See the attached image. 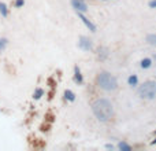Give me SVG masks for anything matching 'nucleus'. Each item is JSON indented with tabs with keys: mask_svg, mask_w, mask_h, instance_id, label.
<instances>
[{
	"mask_svg": "<svg viewBox=\"0 0 156 151\" xmlns=\"http://www.w3.org/2000/svg\"><path fill=\"white\" fill-rule=\"evenodd\" d=\"M92 110H93V114L96 116L99 121L101 122H106L114 116V109H112V104L110 100L107 99H99L93 103L92 106Z\"/></svg>",
	"mask_w": 156,
	"mask_h": 151,
	"instance_id": "obj_1",
	"label": "nucleus"
},
{
	"mask_svg": "<svg viewBox=\"0 0 156 151\" xmlns=\"http://www.w3.org/2000/svg\"><path fill=\"white\" fill-rule=\"evenodd\" d=\"M97 84L99 87L104 91H114L118 88V81L112 74H110L108 71H101L97 76Z\"/></svg>",
	"mask_w": 156,
	"mask_h": 151,
	"instance_id": "obj_2",
	"label": "nucleus"
},
{
	"mask_svg": "<svg viewBox=\"0 0 156 151\" xmlns=\"http://www.w3.org/2000/svg\"><path fill=\"white\" fill-rule=\"evenodd\" d=\"M138 96L143 99H155L156 98V83L147 81L138 88Z\"/></svg>",
	"mask_w": 156,
	"mask_h": 151,
	"instance_id": "obj_3",
	"label": "nucleus"
},
{
	"mask_svg": "<svg viewBox=\"0 0 156 151\" xmlns=\"http://www.w3.org/2000/svg\"><path fill=\"white\" fill-rule=\"evenodd\" d=\"M78 47H80L81 49H84V51H92V48H93V43H92L88 37L81 36L80 40H78Z\"/></svg>",
	"mask_w": 156,
	"mask_h": 151,
	"instance_id": "obj_4",
	"label": "nucleus"
},
{
	"mask_svg": "<svg viewBox=\"0 0 156 151\" xmlns=\"http://www.w3.org/2000/svg\"><path fill=\"white\" fill-rule=\"evenodd\" d=\"M71 6L77 10V13H86L88 11V4L85 0H71Z\"/></svg>",
	"mask_w": 156,
	"mask_h": 151,
	"instance_id": "obj_5",
	"label": "nucleus"
},
{
	"mask_svg": "<svg viewBox=\"0 0 156 151\" xmlns=\"http://www.w3.org/2000/svg\"><path fill=\"white\" fill-rule=\"evenodd\" d=\"M78 17H80V19H81V21H82V22L85 23V25H86V28H88V29H89L90 32H96V26H94L93 23L90 22V21H89V19H88V18L85 17L84 14H82V13H78Z\"/></svg>",
	"mask_w": 156,
	"mask_h": 151,
	"instance_id": "obj_6",
	"label": "nucleus"
},
{
	"mask_svg": "<svg viewBox=\"0 0 156 151\" xmlns=\"http://www.w3.org/2000/svg\"><path fill=\"white\" fill-rule=\"evenodd\" d=\"M74 80H76L78 84H82V83H84V78H82V74H81V70L78 66L74 67Z\"/></svg>",
	"mask_w": 156,
	"mask_h": 151,
	"instance_id": "obj_7",
	"label": "nucleus"
},
{
	"mask_svg": "<svg viewBox=\"0 0 156 151\" xmlns=\"http://www.w3.org/2000/svg\"><path fill=\"white\" fill-rule=\"evenodd\" d=\"M64 98H66L67 100H70V102H74V100H76V95H74L71 91L66 89V91H64Z\"/></svg>",
	"mask_w": 156,
	"mask_h": 151,
	"instance_id": "obj_8",
	"label": "nucleus"
},
{
	"mask_svg": "<svg viewBox=\"0 0 156 151\" xmlns=\"http://www.w3.org/2000/svg\"><path fill=\"white\" fill-rule=\"evenodd\" d=\"M127 83H129V85H132V87H136V85L138 84V78L136 74H132L129 77V80H127Z\"/></svg>",
	"mask_w": 156,
	"mask_h": 151,
	"instance_id": "obj_9",
	"label": "nucleus"
},
{
	"mask_svg": "<svg viewBox=\"0 0 156 151\" xmlns=\"http://www.w3.org/2000/svg\"><path fill=\"white\" fill-rule=\"evenodd\" d=\"M151 65H152V61L149 58H145L141 61V67L143 69H148V67H151Z\"/></svg>",
	"mask_w": 156,
	"mask_h": 151,
	"instance_id": "obj_10",
	"label": "nucleus"
},
{
	"mask_svg": "<svg viewBox=\"0 0 156 151\" xmlns=\"http://www.w3.org/2000/svg\"><path fill=\"white\" fill-rule=\"evenodd\" d=\"M7 44H8V40H7V39H4V37H3V39H0V54L6 49Z\"/></svg>",
	"mask_w": 156,
	"mask_h": 151,
	"instance_id": "obj_11",
	"label": "nucleus"
},
{
	"mask_svg": "<svg viewBox=\"0 0 156 151\" xmlns=\"http://www.w3.org/2000/svg\"><path fill=\"white\" fill-rule=\"evenodd\" d=\"M147 41L151 45H155L156 47V35H148L147 36Z\"/></svg>",
	"mask_w": 156,
	"mask_h": 151,
	"instance_id": "obj_12",
	"label": "nucleus"
},
{
	"mask_svg": "<svg viewBox=\"0 0 156 151\" xmlns=\"http://www.w3.org/2000/svg\"><path fill=\"white\" fill-rule=\"evenodd\" d=\"M43 95H44V91H43L41 88H37L36 91H34V93H33V98L37 100V99H40Z\"/></svg>",
	"mask_w": 156,
	"mask_h": 151,
	"instance_id": "obj_13",
	"label": "nucleus"
},
{
	"mask_svg": "<svg viewBox=\"0 0 156 151\" xmlns=\"http://www.w3.org/2000/svg\"><path fill=\"white\" fill-rule=\"evenodd\" d=\"M0 14L3 15V17H7L8 15V11H7V6L4 3H0Z\"/></svg>",
	"mask_w": 156,
	"mask_h": 151,
	"instance_id": "obj_14",
	"label": "nucleus"
},
{
	"mask_svg": "<svg viewBox=\"0 0 156 151\" xmlns=\"http://www.w3.org/2000/svg\"><path fill=\"white\" fill-rule=\"evenodd\" d=\"M107 55H108V52H107V49H106V48H100V49H99V58H100V59H106V58H107Z\"/></svg>",
	"mask_w": 156,
	"mask_h": 151,
	"instance_id": "obj_15",
	"label": "nucleus"
},
{
	"mask_svg": "<svg viewBox=\"0 0 156 151\" xmlns=\"http://www.w3.org/2000/svg\"><path fill=\"white\" fill-rule=\"evenodd\" d=\"M118 147H119L120 150H125V151H130V150H132V147H130L129 144H126V143H119V144H118Z\"/></svg>",
	"mask_w": 156,
	"mask_h": 151,
	"instance_id": "obj_16",
	"label": "nucleus"
},
{
	"mask_svg": "<svg viewBox=\"0 0 156 151\" xmlns=\"http://www.w3.org/2000/svg\"><path fill=\"white\" fill-rule=\"evenodd\" d=\"M23 4H25L23 0H15V7H22Z\"/></svg>",
	"mask_w": 156,
	"mask_h": 151,
	"instance_id": "obj_17",
	"label": "nucleus"
},
{
	"mask_svg": "<svg viewBox=\"0 0 156 151\" xmlns=\"http://www.w3.org/2000/svg\"><path fill=\"white\" fill-rule=\"evenodd\" d=\"M149 7L151 8H156V0H151L149 1Z\"/></svg>",
	"mask_w": 156,
	"mask_h": 151,
	"instance_id": "obj_18",
	"label": "nucleus"
},
{
	"mask_svg": "<svg viewBox=\"0 0 156 151\" xmlns=\"http://www.w3.org/2000/svg\"><path fill=\"white\" fill-rule=\"evenodd\" d=\"M106 148H111V150H112V148H114V146H112V144H106Z\"/></svg>",
	"mask_w": 156,
	"mask_h": 151,
	"instance_id": "obj_19",
	"label": "nucleus"
},
{
	"mask_svg": "<svg viewBox=\"0 0 156 151\" xmlns=\"http://www.w3.org/2000/svg\"><path fill=\"white\" fill-rule=\"evenodd\" d=\"M152 144H156V138H155V140H152Z\"/></svg>",
	"mask_w": 156,
	"mask_h": 151,
	"instance_id": "obj_20",
	"label": "nucleus"
}]
</instances>
